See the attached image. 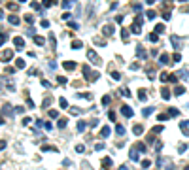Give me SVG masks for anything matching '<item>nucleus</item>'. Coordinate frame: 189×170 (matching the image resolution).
<instances>
[{"mask_svg":"<svg viewBox=\"0 0 189 170\" xmlns=\"http://www.w3.org/2000/svg\"><path fill=\"white\" fill-rule=\"evenodd\" d=\"M87 57H89V61H91L93 64H100V57H97V53H95L93 49L87 51Z\"/></svg>","mask_w":189,"mask_h":170,"instance_id":"1","label":"nucleus"},{"mask_svg":"<svg viewBox=\"0 0 189 170\" xmlns=\"http://www.w3.org/2000/svg\"><path fill=\"white\" fill-rule=\"evenodd\" d=\"M11 59H14V51L11 49H6L4 53H2V61H4V63H9Z\"/></svg>","mask_w":189,"mask_h":170,"instance_id":"2","label":"nucleus"},{"mask_svg":"<svg viewBox=\"0 0 189 170\" xmlns=\"http://www.w3.org/2000/svg\"><path fill=\"white\" fill-rule=\"evenodd\" d=\"M121 113L125 117H132V108L131 106H121Z\"/></svg>","mask_w":189,"mask_h":170,"instance_id":"3","label":"nucleus"},{"mask_svg":"<svg viewBox=\"0 0 189 170\" xmlns=\"http://www.w3.org/2000/svg\"><path fill=\"white\" fill-rule=\"evenodd\" d=\"M14 44L17 49H21V47H25V40H23L21 36H17V38H14Z\"/></svg>","mask_w":189,"mask_h":170,"instance_id":"4","label":"nucleus"},{"mask_svg":"<svg viewBox=\"0 0 189 170\" xmlns=\"http://www.w3.org/2000/svg\"><path fill=\"white\" fill-rule=\"evenodd\" d=\"M63 66H64V70H74V68H76V63H74V61H64Z\"/></svg>","mask_w":189,"mask_h":170,"instance_id":"5","label":"nucleus"},{"mask_svg":"<svg viewBox=\"0 0 189 170\" xmlns=\"http://www.w3.org/2000/svg\"><path fill=\"white\" fill-rule=\"evenodd\" d=\"M110 165H112V159H110V157H104V159H102V168H104V170H108Z\"/></svg>","mask_w":189,"mask_h":170,"instance_id":"6","label":"nucleus"},{"mask_svg":"<svg viewBox=\"0 0 189 170\" xmlns=\"http://www.w3.org/2000/svg\"><path fill=\"white\" fill-rule=\"evenodd\" d=\"M100 136H102V138H108L110 136V127H102V129H100Z\"/></svg>","mask_w":189,"mask_h":170,"instance_id":"7","label":"nucleus"},{"mask_svg":"<svg viewBox=\"0 0 189 170\" xmlns=\"http://www.w3.org/2000/svg\"><path fill=\"white\" fill-rule=\"evenodd\" d=\"M132 132H134V134H142V132H144V127H142V125H134V127H132Z\"/></svg>","mask_w":189,"mask_h":170,"instance_id":"8","label":"nucleus"},{"mask_svg":"<svg viewBox=\"0 0 189 170\" xmlns=\"http://www.w3.org/2000/svg\"><path fill=\"white\" fill-rule=\"evenodd\" d=\"M136 53H138L140 59H146V51L142 49V45H138V47H136Z\"/></svg>","mask_w":189,"mask_h":170,"instance_id":"9","label":"nucleus"},{"mask_svg":"<svg viewBox=\"0 0 189 170\" xmlns=\"http://www.w3.org/2000/svg\"><path fill=\"white\" fill-rule=\"evenodd\" d=\"M8 21L11 23V25H19V17H17V15H9Z\"/></svg>","mask_w":189,"mask_h":170,"instance_id":"10","label":"nucleus"},{"mask_svg":"<svg viewBox=\"0 0 189 170\" xmlns=\"http://www.w3.org/2000/svg\"><path fill=\"white\" fill-rule=\"evenodd\" d=\"M34 42H36V45H44L45 38H44V36H34Z\"/></svg>","mask_w":189,"mask_h":170,"instance_id":"11","label":"nucleus"},{"mask_svg":"<svg viewBox=\"0 0 189 170\" xmlns=\"http://www.w3.org/2000/svg\"><path fill=\"white\" fill-rule=\"evenodd\" d=\"M161 96H163L165 100H168V98H170V91H168V89H163V91H161Z\"/></svg>","mask_w":189,"mask_h":170,"instance_id":"12","label":"nucleus"},{"mask_svg":"<svg viewBox=\"0 0 189 170\" xmlns=\"http://www.w3.org/2000/svg\"><path fill=\"white\" fill-rule=\"evenodd\" d=\"M97 78H99V74H97V72H91L89 76L85 78V80H87V81H95V80H97Z\"/></svg>","mask_w":189,"mask_h":170,"instance_id":"13","label":"nucleus"},{"mask_svg":"<svg viewBox=\"0 0 189 170\" xmlns=\"http://www.w3.org/2000/svg\"><path fill=\"white\" fill-rule=\"evenodd\" d=\"M129 157H131L132 161H136V159H138V149H131V153H129Z\"/></svg>","mask_w":189,"mask_h":170,"instance_id":"14","label":"nucleus"},{"mask_svg":"<svg viewBox=\"0 0 189 170\" xmlns=\"http://www.w3.org/2000/svg\"><path fill=\"white\" fill-rule=\"evenodd\" d=\"M115 132H117V134H125V127H123V125H115Z\"/></svg>","mask_w":189,"mask_h":170,"instance_id":"15","label":"nucleus"},{"mask_svg":"<svg viewBox=\"0 0 189 170\" xmlns=\"http://www.w3.org/2000/svg\"><path fill=\"white\" fill-rule=\"evenodd\" d=\"M153 110H155V108H146V110H142V115H144V117H148L149 113H153Z\"/></svg>","mask_w":189,"mask_h":170,"instance_id":"16","label":"nucleus"},{"mask_svg":"<svg viewBox=\"0 0 189 170\" xmlns=\"http://www.w3.org/2000/svg\"><path fill=\"white\" fill-rule=\"evenodd\" d=\"M102 32H104V34H106V36H110V34H112L113 30H112V27H110V25H106V27L102 28Z\"/></svg>","mask_w":189,"mask_h":170,"instance_id":"17","label":"nucleus"},{"mask_svg":"<svg viewBox=\"0 0 189 170\" xmlns=\"http://www.w3.org/2000/svg\"><path fill=\"white\" fill-rule=\"evenodd\" d=\"M155 32H157V34H163V32H165V25H157V27H155Z\"/></svg>","mask_w":189,"mask_h":170,"instance_id":"18","label":"nucleus"},{"mask_svg":"<svg viewBox=\"0 0 189 170\" xmlns=\"http://www.w3.org/2000/svg\"><path fill=\"white\" fill-rule=\"evenodd\" d=\"M53 4H57V0H44V6H45V8H49V6H53Z\"/></svg>","mask_w":189,"mask_h":170,"instance_id":"19","label":"nucleus"},{"mask_svg":"<svg viewBox=\"0 0 189 170\" xmlns=\"http://www.w3.org/2000/svg\"><path fill=\"white\" fill-rule=\"evenodd\" d=\"M57 127H59V129H64V127H66V119H59Z\"/></svg>","mask_w":189,"mask_h":170,"instance_id":"20","label":"nucleus"},{"mask_svg":"<svg viewBox=\"0 0 189 170\" xmlns=\"http://www.w3.org/2000/svg\"><path fill=\"white\" fill-rule=\"evenodd\" d=\"M159 61H161V64H167V63H168V55H165V53H163Z\"/></svg>","mask_w":189,"mask_h":170,"instance_id":"21","label":"nucleus"},{"mask_svg":"<svg viewBox=\"0 0 189 170\" xmlns=\"http://www.w3.org/2000/svg\"><path fill=\"white\" fill-rule=\"evenodd\" d=\"M42 151H57V148H51V146H44V148H42Z\"/></svg>","mask_w":189,"mask_h":170,"instance_id":"22","label":"nucleus"},{"mask_svg":"<svg viewBox=\"0 0 189 170\" xmlns=\"http://www.w3.org/2000/svg\"><path fill=\"white\" fill-rule=\"evenodd\" d=\"M138 98H140V100H146V91H144V89L138 91Z\"/></svg>","mask_w":189,"mask_h":170,"instance_id":"23","label":"nucleus"},{"mask_svg":"<svg viewBox=\"0 0 189 170\" xmlns=\"http://www.w3.org/2000/svg\"><path fill=\"white\" fill-rule=\"evenodd\" d=\"M184 93H185L184 87H176V89H174V94H184Z\"/></svg>","mask_w":189,"mask_h":170,"instance_id":"24","label":"nucleus"},{"mask_svg":"<svg viewBox=\"0 0 189 170\" xmlns=\"http://www.w3.org/2000/svg\"><path fill=\"white\" fill-rule=\"evenodd\" d=\"M131 28H132V32H134V34H140V25H136V23H134Z\"/></svg>","mask_w":189,"mask_h":170,"instance_id":"25","label":"nucleus"},{"mask_svg":"<svg viewBox=\"0 0 189 170\" xmlns=\"http://www.w3.org/2000/svg\"><path fill=\"white\" fill-rule=\"evenodd\" d=\"M59 104H61V108H68V102H66V98H59Z\"/></svg>","mask_w":189,"mask_h":170,"instance_id":"26","label":"nucleus"},{"mask_svg":"<svg viewBox=\"0 0 189 170\" xmlns=\"http://www.w3.org/2000/svg\"><path fill=\"white\" fill-rule=\"evenodd\" d=\"M172 61H174V63H180V61H182L180 53H174V55H172Z\"/></svg>","mask_w":189,"mask_h":170,"instance_id":"27","label":"nucleus"},{"mask_svg":"<svg viewBox=\"0 0 189 170\" xmlns=\"http://www.w3.org/2000/svg\"><path fill=\"white\" fill-rule=\"evenodd\" d=\"M110 104V96L106 94V96H102V106H108Z\"/></svg>","mask_w":189,"mask_h":170,"instance_id":"28","label":"nucleus"},{"mask_svg":"<svg viewBox=\"0 0 189 170\" xmlns=\"http://www.w3.org/2000/svg\"><path fill=\"white\" fill-rule=\"evenodd\" d=\"M157 119H159V121H167V119H168V113H159Z\"/></svg>","mask_w":189,"mask_h":170,"instance_id":"29","label":"nucleus"},{"mask_svg":"<svg viewBox=\"0 0 189 170\" xmlns=\"http://www.w3.org/2000/svg\"><path fill=\"white\" fill-rule=\"evenodd\" d=\"M17 68H25V61H23V59H17Z\"/></svg>","mask_w":189,"mask_h":170,"instance_id":"30","label":"nucleus"},{"mask_svg":"<svg viewBox=\"0 0 189 170\" xmlns=\"http://www.w3.org/2000/svg\"><path fill=\"white\" fill-rule=\"evenodd\" d=\"M149 40H151V42H157V40H159L157 32H153V34H149Z\"/></svg>","mask_w":189,"mask_h":170,"instance_id":"31","label":"nucleus"},{"mask_svg":"<svg viewBox=\"0 0 189 170\" xmlns=\"http://www.w3.org/2000/svg\"><path fill=\"white\" fill-rule=\"evenodd\" d=\"M119 93H121L123 96H131V91H127V89H119Z\"/></svg>","mask_w":189,"mask_h":170,"instance_id":"32","label":"nucleus"},{"mask_svg":"<svg viewBox=\"0 0 189 170\" xmlns=\"http://www.w3.org/2000/svg\"><path fill=\"white\" fill-rule=\"evenodd\" d=\"M25 21H27V23H32V21H34V15H30V13L25 15Z\"/></svg>","mask_w":189,"mask_h":170,"instance_id":"33","label":"nucleus"},{"mask_svg":"<svg viewBox=\"0 0 189 170\" xmlns=\"http://www.w3.org/2000/svg\"><path fill=\"white\" fill-rule=\"evenodd\" d=\"M89 74H91V70H89V66H87V64H85V66H83V76H89Z\"/></svg>","mask_w":189,"mask_h":170,"instance_id":"34","label":"nucleus"},{"mask_svg":"<svg viewBox=\"0 0 189 170\" xmlns=\"http://www.w3.org/2000/svg\"><path fill=\"white\" fill-rule=\"evenodd\" d=\"M112 78L113 80H121V74L119 72H112Z\"/></svg>","mask_w":189,"mask_h":170,"instance_id":"35","label":"nucleus"},{"mask_svg":"<svg viewBox=\"0 0 189 170\" xmlns=\"http://www.w3.org/2000/svg\"><path fill=\"white\" fill-rule=\"evenodd\" d=\"M134 149H138V151H146V146H144V144H138Z\"/></svg>","mask_w":189,"mask_h":170,"instance_id":"36","label":"nucleus"},{"mask_svg":"<svg viewBox=\"0 0 189 170\" xmlns=\"http://www.w3.org/2000/svg\"><path fill=\"white\" fill-rule=\"evenodd\" d=\"M121 36H123V40H127V38H129V30H127V28H123Z\"/></svg>","mask_w":189,"mask_h":170,"instance_id":"37","label":"nucleus"},{"mask_svg":"<svg viewBox=\"0 0 189 170\" xmlns=\"http://www.w3.org/2000/svg\"><path fill=\"white\" fill-rule=\"evenodd\" d=\"M70 6H72V4H70L68 0H64V2H63V8H64V9H70Z\"/></svg>","mask_w":189,"mask_h":170,"instance_id":"38","label":"nucleus"},{"mask_svg":"<svg viewBox=\"0 0 189 170\" xmlns=\"http://www.w3.org/2000/svg\"><path fill=\"white\" fill-rule=\"evenodd\" d=\"M149 165H151V163H149L148 159H144V161H142V166H144V168H149Z\"/></svg>","mask_w":189,"mask_h":170,"instance_id":"39","label":"nucleus"},{"mask_svg":"<svg viewBox=\"0 0 189 170\" xmlns=\"http://www.w3.org/2000/svg\"><path fill=\"white\" fill-rule=\"evenodd\" d=\"M85 129V123H83V121H80V123H78V130H83Z\"/></svg>","mask_w":189,"mask_h":170,"instance_id":"40","label":"nucleus"},{"mask_svg":"<svg viewBox=\"0 0 189 170\" xmlns=\"http://www.w3.org/2000/svg\"><path fill=\"white\" fill-rule=\"evenodd\" d=\"M168 113H170V115H178V110H176V108H170V110H168Z\"/></svg>","mask_w":189,"mask_h":170,"instance_id":"41","label":"nucleus"},{"mask_svg":"<svg viewBox=\"0 0 189 170\" xmlns=\"http://www.w3.org/2000/svg\"><path fill=\"white\" fill-rule=\"evenodd\" d=\"M72 47H74V49H80V47H81V42H74Z\"/></svg>","mask_w":189,"mask_h":170,"instance_id":"42","label":"nucleus"},{"mask_svg":"<svg viewBox=\"0 0 189 170\" xmlns=\"http://www.w3.org/2000/svg\"><path fill=\"white\" fill-rule=\"evenodd\" d=\"M57 81H59V83H66V78H64V76H59Z\"/></svg>","mask_w":189,"mask_h":170,"instance_id":"43","label":"nucleus"},{"mask_svg":"<svg viewBox=\"0 0 189 170\" xmlns=\"http://www.w3.org/2000/svg\"><path fill=\"white\" fill-rule=\"evenodd\" d=\"M76 151H78V153H83V151H85V148H83V146H81V144H80V146H78V148H76Z\"/></svg>","mask_w":189,"mask_h":170,"instance_id":"44","label":"nucleus"},{"mask_svg":"<svg viewBox=\"0 0 189 170\" xmlns=\"http://www.w3.org/2000/svg\"><path fill=\"white\" fill-rule=\"evenodd\" d=\"M59 113H57V110H49V117H57Z\"/></svg>","mask_w":189,"mask_h":170,"instance_id":"45","label":"nucleus"},{"mask_svg":"<svg viewBox=\"0 0 189 170\" xmlns=\"http://www.w3.org/2000/svg\"><path fill=\"white\" fill-rule=\"evenodd\" d=\"M187 125H189V121H182V123H180L182 129H187Z\"/></svg>","mask_w":189,"mask_h":170,"instance_id":"46","label":"nucleus"},{"mask_svg":"<svg viewBox=\"0 0 189 170\" xmlns=\"http://www.w3.org/2000/svg\"><path fill=\"white\" fill-rule=\"evenodd\" d=\"M108 117H110V121H113V119H115V112H110Z\"/></svg>","mask_w":189,"mask_h":170,"instance_id":"47","label":"nucleus"},{"mask_svg":"<svg viewBox=\"0 0 189 170\" xmlns=\"http://www.w3.org/2000/svg\"><path fill=\"white\" fill-rule=\"evenodd\" d=\"M42 27L47 28V27H49V21H45V19H44V21H42Z\"/></svg>","mask_w":189,"mask_h":170,"instance_id":"48","label":"nucleus"},{"mask_svg":"<svg viewBox=\"0 0 189 170\" xmlns=\"http://www.w3.org/2000/svg\"><path fill=\"white\" fill-rule=\"evenodd\" d=\"M148 17L153 19V17H155V11H151V9H149V11H148Z\"/></svg>","mask_w":189,"mask_h":170,"instance_id":"49","label":"nucleus"},{"mask_svg":"<svg viewBox=\"0 0 189 170\" xmlns=\"http://www.w3.org/2000/svg\"><path fill=\"white\" fill-rule=\"evenodd\" d=\"M163 19H165V21H168V19H170V13H168V11H167V13H163Z\"/></svg>","mask_w":189,"mask_h":170,"instance_id":"50","label":"nucleus"},{"mask_svg":"<svg viewBox=\"0 0 189 170\" xmlns=\"http://www.w3.org/2000/svg\"><path fill=\"white\" fill-rule=\"evenodd\" d=\"M153 2H155V0H146V4H153Z\"/></svg>","mask_w":189,"mask_h":170,"instance_id":"51","label":"nucleus"},{"mask_svg":"<svg viewBox=\"0 0 189 170\" xmlns=\"http://www.w3.org/2000/svg\"><path fill=\"white\" fill-rule=\"evenodd\" d=\"M119 170H129V168H127V166H121V168H119Z\"/></svg>","mask_w":189,"mask_h":170,"instance_id":"52","label":"nucleus"},{"mask_svg":"<svg viewBox=\"0 0 189 170\" xmlns=\"http://www.w3.org/2000/svg\"><path fill=\"white\" fill-rule=\"evenodd\" d=\"M185 170H189V166H185Z\"/></svg>","mask_w":189,"mask_h":170,"instance_id":"53","label":"nucleus"},{"mask_svg":"<svg viewBox=\"0 0 189 170\" xmlns=\"http://www.w3.org/2000/svg\"><path fill=\"white\" fill-rule=\"evenodd\" d=\"M180 2H185V0H180Z\"/></svg>","mask_w":189,"mask_h":170,"instance_id":"54","label":"nucleus"}]
</instances>
